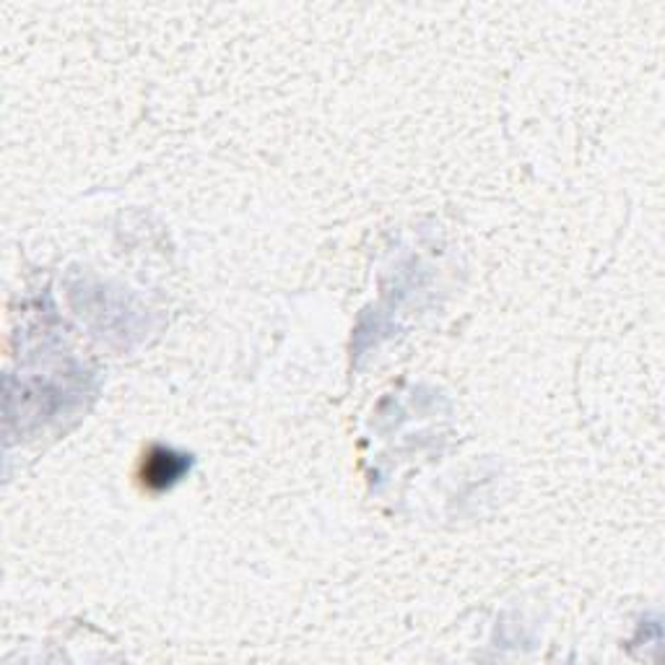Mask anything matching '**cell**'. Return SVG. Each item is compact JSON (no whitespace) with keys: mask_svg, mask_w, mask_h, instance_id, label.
Masks as SVG:
<instances>
[{"mask_svg":"<svg viewBox=\"0 0 665 665\" xmlns=\"http://www.w3.org/2000/svg\"><path fill=\"white\" fill-rule=\"evenodd\" d=\"M188 463L190 460L185 458V455L164 450V447H154V450L144 458V466H141V478H144V487L152 489V491L169 489L172 484H177L179 478L185 476V470H188Z\"/></svg>","mask_w":665,"mask_h":665,"instance_id":"1","label":"cell"}]
</instances>
